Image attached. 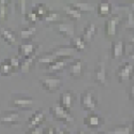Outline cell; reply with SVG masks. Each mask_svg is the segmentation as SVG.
Listing matches in <instances>:
<instances>
[{
	"label": "cell",
	"instance_id": "cell-6",
	"mask_svg": "<svg viewBox=\"0 0 134 134\" xmlns=\"http://www.w3.org/2000/svg\"><path fill=\"white\" fill-rule=\"evenodd\" d=\"M20 122H21V115L17 109L7 110L2 114L1 118H0V124L7 127L17 126V125H20Z\"/></svg>",
	"mask_w": 134,
	"mask_h": 134
},
{
	"label": "cell",
	"instance_id": "cell-19",
	"mask_svg": "<svg viewBox=\"0 0 134 134\" xmlns=\"http://www.w3.org/2000/svg\"><path fill=\"white\" fill-rule=\"evenodd\" d=\"M32 12L38 16L39 19L44 20V18L51 13V11H49V7L46 3H37L32 8Z\"/></svg>",
	"mask_w": 134,
	"mask_h": 134
},
{
	"label": "cell",
	"instance_id": "cell-7",
	"mask_svg": "<svg viewBox=\"0 0 134 134\" xmlns=\"http://www.w3.org/2000/svg\"><path fill=\"white\" fill-rule=\"evenodd\" d=\"M38 49H39V46L38 44H36L35 42H25V43H21L19 47H18V56L20 58H29V57H32L35 55H38Z\"/></svg>",
	"mask_w": 134,
	"mask_h": 134
},
{
	"label": "cell",
	"instance_id": "cell-36",
	"mask_svg": "<svg viewBox=\"0 0 134 134\" xmlns=\"http://www.w3.org/2000/svg\"><path fill=\"white\" fill-rule=\"evenodd\" d=\"M43 134H56V129L53 127H47L46 129H44Z\"/></svg>",
	"mask_w": 134,
	"mask_h": 134
},
{
	"label": "cell",
	"instance_id": "cell-33",
	"mask_svg": "<svg viewBox=\"0 0 134 134\" xmlns=\"http://www.w3.org/2000/svg\"><path fill=\"white\" fill-rule=\"evenodd\" d=\"M15 8H16V11L20 14V15H26V1L23 0V1H16L15 3Z\"/></svg>",
	"mask_w": 134,
	"mask_h": 134
},
{
	"label": "cell",
	"instance_id": "cell-39",
	"mask_svg": "<svg viewBox=\"0 0 134 134\" xmlns=\"http://www.w3.org/2000/svg\"><path fill=\"white\" fill-rule=\"evenodd\" d=\"M56 134H68V133L61 129H56Z\"/></svg>",
	"mask_w": 134,
	"mask_h": 134
},
{
	"label": "cell",
	"instance_id": "cell-20",
	"mask_svg": "<svg viewBox=\"0 0 134 134\" xmlns=\"http://www.w3.org/2000/svg\"><path fill=\"white\" fill-rule=\"evenodd\" d=\"M68 65V62H66V59H57L55 60L54 62H52L51 64L46 65V70L49 72V73H57V72H60L62 70H64Z\"/></svg>",
	"mask_w": 134,
	"mask_h": 134
},
{
	"label": "cell",
	"instance_id": "cell-18",
	"mask_svg": "<svg viewBox=\"0 0 134 134\" xmlns=\"http://www.w3.org/2000/svg\"><path fill=\"white\" fill-rule=\"evenodd\" d=\"M113 12V5L108 1H101L97 5V14L100 17H109Z\"/></svg>",
	"mask_w": 134,
	"mask_h": 134
},
{
	"label": "cell",
	"instance_id": "cell-30",
	"mask_svg": "<svg viewBox=\"0 0 134 134\" xmlns=\"http://www.w3.org/2000/svg\"><path fill=\"white\" fill-rule=\"evenodd\" d=\"M61 19V16L59 13H56V12H51L45 18H44V21L47 24H58V21Z\"/></svg>",
	"mask_w": 134,
	"mask_h": 134
},
{
	"label": "cell",
	"instance_id": "cell-41",
	"mask_svg": "<svg viewBox=\"0 0 134 134\" xmlns=\"http://www.w3.org/2000/svg\"><path fill=\"white\" fill-rule=\"evenodd\" d=\"M131 134H134V119L132 121V126H131Z\"/></svg>",
	"mask_w": 134,
	"mask_h": 134
},
{
	"label": "cell",
	"instance_id": "cell-22",
	"mask_svg": "<svg viewBox=\"0 0 134 134\" xmlns=\"http://www.w3.org/2000/svg\"><path fill=\"white\" fill-rule=\"evenodd\" d=\"M38 57V55H35L32 57H29V58H25L21 60V64H20V69L19 71L23 73V74H27L31 71V69L33 68V64H35V61H36V58Z\"/></svg>",
	"mask_w": 134,
	"mask_h": 134
},
{
	"label": "cell",
	"instance_id": "cell-43",
	"mask_svg": "<svg viewBox=\"0 0 134 134\" xmlns=\"http://www.w3.org/2000/svg\"><path fill=\"white\" fill-rule=\"evenodd\" d=\"M131 12H132V13L134 14V3L132 4V11H131Z\"/></svg>",
	"mask_w": 134,
	"mask_h": 134
},
{
	"label": "cell",
	"instance_id": "cell-44",
	"mask_svg": "<svg viewBox=\"0 0 134 134\" xmlns=\"http://www.w3.org/2000/svg\"><path fill=\"white\" fill-rule=\"evenodd\" d=\"M98 134H106L105 132H103V133H98Z\"/></svg>",
	"mask_w": 134,
	"mask_h": 134
},
{
	"label": "cell",
	"instance_id": "cell-42",
	"mask_svg": "<svg viewBox=\"0 0 134 134\" xmlns=\"http://www.w3.org/2000/svg\"><path fill=\"white\" fill-rule=\"evenodd\" d=\"M76 134H86V133H85L84 131H79V132H77Z\"/></svg>",
	"mask_w": 134,
	"mask_h": 134
},
{
	"label": "cell",
	"instance_id": "cell-29",
	"mask_svg": "<svg viewBox=\"0 0 134 134\" xmlns=\"http://www.w3.org/2000/svg\"><path fill=\"white\" fill-rule=\"evenodd\" d=\"M9 13V1L5 0H0V20H7Z\"/></svg>",
	"mask_w": 134,
	"mask_h": 134
},
{
	"label": "cell",
	"instance_id": "cell-14",
	"mask_svg": "<svg viewBox=\"0 0 134 134\" xmlns=\"http://www.w3.org/2000/svg\"><path fill=\"white\" fill-rule=\"evenodd\" d=\"M84 61L82 59H74L68 66V72L70 76L79 79L84 73Z\"/></svg>",
	"mask_w": 134,
	"mask_h": 134
},
{
	"label": "cell",
	"instance_id": "cell-37",
	"mask_svg": "<svg viewBox=\"0 0 134 134\" xmlns=\"http://www.w3.org/2000/svg\"><path fill=\"white\" fill-rule=\"evenodd\" d=\"M40 133H41V129H40V128H38V129L33 130V131H30V132H26L25 134H40Z\"/></svg>",
	"mask_w": 134,
	"mask_h": 134
},
{
	"label": "cell",
	"instance_id": "cell-15",
	"mask_svg": "<svg viewBox=\"0 0 134 134\" xmlns=\"http://www.w3.org/2000/svg\"><path fill=\"white\" fill-rule=\"evenodd\" d=\"M84 124L89 129H98L103 124V119L100 117V115L90 113L84 118Z\"/></svg>",
	"mask_w": 134,
	"mask_h": 134
},
{
	"label": "cell",
	"instance_id": "cell-2",
	"mask_svg": "<svg viewBox=\"0 0 134 134\" xmlns=\"http://www.w3.org/2000/svg\"><path fill=\"white\" fill-rule=\"evenodd\" d=\"M81 108L89 113H93L98 108V99L94 91L87 89L81 94Z\"/></svg>",
	"mask_w": 134,
	"mask_h": 134
},
{
	"label": "cell",
	"instance_id": "cell-28",
	"mask_svg": "<svg viewBox=\"0 0 134 134\" xmlns=\"http://www.w3.org/2000/svg\"><path fill=\"white\" fill-rule=\"evenodd\" d=\"M71 44H72V47L76 51V52H81L84 51L86 47V43L84 42V40L81 37H75L71 40Z\"/></svg>",
	"mask_w": 134,
	"mask_h": 134
},
{
	"label": "cell",
	"instance_id": "cell-38",
	"mask_svg": "<svg viewBox=\"0 0 134 134\" xmlns=\"http://www.w3.org/2000/svg\"><path fill=\"white\" fill-rule=\"evenodd\" d=\"M129 43L131 44V45H133V46H134V32H133L132 35L129 37Z\"/></svg>",
	"mask_w": 134,
	"mask_h": 134
},
{
	"label": "cell",
	"instance_id": "cell-23",
	"mask_svg": "<svg viewBox=\"0 0 134 134\" xmlns=\"http://www.w3.org/2000/svg\"><path fill=\"white\" fill-rule=\"evenodd\" d=\"M63 10H64V13H65V15L68 16L69 18H71V19H75V20H77V19H81V17H82V13L80 12L79 10H77L76 8H74L71 3H68V4H65L64 7H63Z\"/></svg>",
	"mask_w": 134,
	"mask_h": 134
},
{
	"label": "cell",
	"instance_id": "cell-27",
	"mask_svg": "<svg viewBox=\"0 0 134 134\" xmlns=\"http://www.w3.org/2000/svg\"><path fill=\"white\" fill-rule=\"evenodd\" d=\"M105 133L106 134H131V127L126 126V125L115 126Z\"/></svg>",
	"mask_w": 134,
	"mask_h": 134
},
{
	"label": "cell",
	"instance_id": "cell-8",
	"mask_svg": "<svg viewBox=\"0 0 134 134\" xmlns=\"http://www.w3.org/2000/svg\"><path fill=\"white\" fill-rule=\"evenodd\" d=\"M116 76L120 83L130 81L134 76V64L131 62H128L120 65L116 71Z\"/></svg>",
	"mask_w": 134,
	"mask_h": 134
},
{
	"label": "cell",
	"instance_id": "cell-1",
	"mask_svg": "<svg viewBox=\"0 0 134 134\" xmlns=\"http://www.w3.org/2000/svg\"><path fill=\"white\" fill-rule=\"evenodd\" d=\"M39 83L43 90L49 93L57 92L58 90H60L63 85V81L61 77L54 74L39 76Z\"/></svg>",
	"mask_w": 134,
	"mask_h": 134
},
{
	"label": "cell",
	"instance_id": "cell-25",
	"mask_svg": "<svg viewBox=\"0 0 134 134\" xmlns=\"http://www.w3.org/2000/svg\"><path fill=\"white\" fill-rule=\"evenodd\" d=\"M74 8H76L80 12L83 13H92L94 11V7L90 4L89 2H82V1H75V2H70Z\"/></svg>",
	"mask_w": 134,
	"mask_h": 134
},
{
	"label": "cell",
	"instance_id": "cell-4",
	"mask_svg": "<svg viewBox=\"0 0 134 134\" xmlns=\"http://www.w3.org/2000/svg\"><path fill=\"white\" fill-rule=\"evenodd\" d=\"M49 113L55 120L63 122V124H71V122H74V120H75L74 117L70 114L69 110L64 109L63 107H61L58 104L52 106L49 108Z\"/></svg>",
	"mask_w": 134,
	"mask_h": 134
},
{
	"label": "cell",
	"instance_id": "cell-16",
	"mask_svg": "<svg viewBox=\"0 0 134 134\" xmlns=\"http://www.w3.org/2000/svg\"><path fill=\"white\" fill-rule=\"evenodd\" d=\"M125 53V43L122 40H116L111 43V58L117 60L124 56Z\"/></svg>",
	"mask_w": 134,
	"mask_h": 134
},
{
	"label": "cell",
	"instance_id": "cell-3",
	"mask_svg": "<svg viewBox=\"0 0 134 134\" xmlns=\"http://www.w3.org/2000/svg\"><path fill=\"white\" fill-rule=\"evenodd\" d=\"M9 104L11 107H13L15 109L28 110V109H31V107L33 105V99L29 96L12 94Z\"/></svg>",
	"mask_w": 134,
	"mask_h": 134
},
{
	"label": "cell",
	"instance_id": "cell-11",
	"mask_svg": "<svg viewBox=\"0 0 134 134\" xmlns=\"http://www.w3.org/2000/svg\"><path fill=\"white\" fill-rule=\"evenodd\" d=\"M55 30L57 33L63 38H68L72 40L75 38V30H74V25L71 23H58L55 25Z\"/></svg>",
	"mask_w": 134,
	"mask_h": 134
},
{
	"label": "cell",
	"instance_id": "cell-17",
	"mask_svg": "<svg viewBox=\"0 0 134 134\" xmlns=\"http://www.w3.org/2000/svg\"><path fill=\"white\" fill-rule=\"evenodd\" d=\"M96 35H97V26H96V24L90 23L85 27V29L83 30L82 35L80 37L84 40L85 43H88V42H91L94 39Z\"/></svg>",
	"mask_w": 134,
	"mask_h": 134
},
{
	"label": "cell",
	"instance_id": "cell-5",
	"mask_svg": "<svg viewBox=\"0 0 134 134\" xmlns=\"http://www.w3.org/2000/svg\"><path fill=\"white\" fill-rule=\"evenodd\" d=\"M121 16L119 14H111L107 19L105 20L104 24V32L107 38H114L117 35L118 27L121 23Z\"/></svg>",
	"mask_w": 134,
	"mask_h": 134
},
{
	"label": "cell",
	"instance_id": "cell-10",
	"mask_svg": "<svg viewBox=\"0 0 134 134\" xmlns=\"http://www.w3.org/2000/svg\"><path fill=\"white\" fill-rule=\"evenodd\" d=\"M94 81L98 85L105 87L107 85V76H106V68H105V63L100 60L94 69Z\"/></svg>",
	"mask_w": 134,
	"mask_h": 134
},
{
	"label": "cell",
	"instance_id": "cell-24",
	"mask_svg": "<svg viewBox=\"0 0 134 134\" xmlns=\"http://www.w3.org/2000/svg\"><path fill=\"white\" fill-rule=\"evenodd\" d=\"M36 33H37V28L35 26H29L28 28H25L19 31V37L25 42H30L32 37L36 36Z\"/></svg>",
	"mask_w": 134,
	"mask_h": 134
},
{
	"label": "cell",
	"instance_id": "cell-12",
	"mask_svg": "<svg viewBox=\"0 0 134 134\" xmlns=\"http://www.w3.org/2000/svg\"><path fill=\"white\" fill-rule=\"evenodd\" d=\"M75 49L72 47V46H59L57 48H55L53 51H51L52 55L55 57V59H66L68 60L69 58L73 57L74 54H75Z\"/></svg>",
	"mask_w": 134,
	"mask_h": 134
},
{
	"label": "cell",
	"instance_id": "cell-40",
	"mask_svg": "<svg viewBox=\"0 0 134 134\" xmlns=\"http://www.w3.org/2000/svg\"><path fill=\"white\" fill-rule=\"evenodd\" d=\"M129 58L132 59V60H134V51H132V52L129 54Z\"/></svg>",
	"mask_w": 134,
	"mask_h": 134
},
{
	"label": "cell",
	"instance_id": "cell-13",
	"mask_svg": "<svg viewBox=\"0 0 134 134\" xmlns=\"http://www.w3.org/2000/svg\"><path fill=\"white\" fill-rule=\"evenodd\" d=\"M74 100H75V94L71 90H65L59 96V100L57 104L66 110H70L73 106Z\"/></svg>",
	"mask_w": 134,
	"mask_h": 134
},
{
	"label": "cell",
	"instance_id": "cell-26",
	"mask_svg": "<svg viewBox=\"0 0 134 134\" xmlns=\"http://www.w3.org/2000/svg\"><path fill=\"white\" fill-rule=\"evenodd\" d=\"M15 70L13 69V66L11 65L9 59H4L0 62V75L2 76H10L11 74H13Z\"/></svg>",
	"mask_w": 134,
	"mask_h": 134
},
{
	"label": "cell",
	"instance_id": "cell-34",
	"mask_svg": "<svg viewBox=\"0 0 134 134\" xmlns=\"http://www.w3.org/2000/svg\"><path fill=\"white\" fill-rule=\"evenodd\" d=\"M9 61H10L11 65L13 66V69H14L15 71L20 69L21 59H20V57H19V56H16V57H12V58H9Z\"/></svg>",
	"mask_w": 134,
	"mask_h": 134
},
{
	"label": "cell",
	"instance_id": "cell-21",
	"mask_svg": "<svg viewBox=\"0 0 134 134\" xmlns=\"http://www.w3.org/2000/svg\"><path fill=\"white\" fill-rule=\"evenodd\" d=\"M0 37H1V39L8 43L9 45H13V44L16 43V35L15 32H13L12 30L10 29H0Z\"/></svg>",
	"mask_w": 134,
	"mask_h": 134
},
{
	"label": "cell",
	"instance_id": "cell-9",
	"mask_svg": "<svg viewBox=\"0 0 134 134\" xmlns=\"http://www.w3.org/2000/svg\"><path fill=\"white\" fill-rule=\"evenodd\" d=\"M44 120H45V113H44V110L42 108L38 109L36 113L32 114L31 117L28 119L26 132H30V131H33V130L40 128V126L44 122Z\"/></svg>",
	"mask_w": 134,
	"mask_h": 134
},
{
	"label": "cell",
	"instance_id": "cell-35",
	"mask_svg": "<svg viewBox=\"0 0 134 134\" xmlns=\"http://www.w3.org/2000/svg\"><path fill=\"white\" fill-rule=\"evenodd\" d=\"M129 99H130L131 103L134 104V84L130 87V90H129Z\"/></svg>",
	"mask_w": 134,
	"mask_h": 134
},
{
	"label": "cell",
	"instance_id": "cell-31",
	"mask_svg": "<svg viewBox=\"0 0 134 134\" xmlns=\"http://www.w3.org/2000/svg\"><path fill=\"white\" fill-rule=\"evenodd\" d=\"M126 27L134 32V14L129 11L127 14V19H126Z\"/></svg>",
	"mask_w": 134,
	"mask_h": 134
},
{
	"label": "cell",
	"instance_id": "cell-32",
	"mask_svg": "<svg viewBox=\"0 0 134 134\" xmlns=\"http://www.w3.org/2000/svg\"><path fill=\"white\" fill-rule=\"evenodd\" d=\"M25 19L30 24V26H33V25H35L37 21L39 20L38 16H37L35 13H33L32 11H30V12H27V13H26V15H25Z\"/></svg>",
	"mask_w": 134,
	"mask_h": 134
}]
</instances>
